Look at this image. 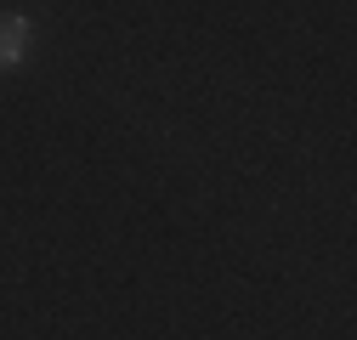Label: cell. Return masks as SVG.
I'll use <instances>...</instances> for the list:
<instances>
[{"mask_svg": "<svg viewBox=\"0 0 357 340\" xmlns=\"http://www.w3.org/2000/svg\"><path fill=\"white\" fill-rule=\"evenodd\" d=\"M29 46V23L23 17H0V68H12Z\"/></svg>", "mask_w": 357, "mask_h": 340, "instance_id": "1", "label": "cell"}]
</instances>
